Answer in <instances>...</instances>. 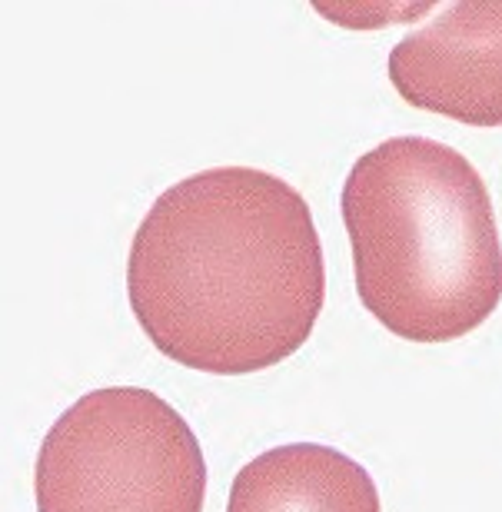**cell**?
I'll return each instance as SVG.
<instances>
[{"instance_id":"6da1fadb","label":"cell","mask_w":502,"mask_h":512,"mask_svg":"<svg viewBox=\"0 0 502 512\" xmlns=\"http://www.w3.org/2000/svg\"><path fill=\"white\" fill-rule=\"evenodd\" d=\"M127 300L150 343L180 366L270 370L310 340L326 303L310 203L256 167L173 183L133 233Z\"/></svg>"},{"instance_id":"7a4b0ae2","label":"cell","mask_w":502,"mask_h":512,"mask_svg":"<svg viewBox=\"0 0 502 512\" xmlns=\"http://www.w3.org/2000/svg\"><path fill=\"white\" fill-rule=\"evenodd\" d=\"M343 223L360 303L409 343L473 333L502 300V243L489 187L463 153L389 137L353 163Z\"/></svg>"},{"instance_id":"3957f363","label":"cell","mask_w":502,"mask_h":512,"mask_svg":"<svg viewBox=\"0 0 502 512\" xmlns=\"http://www.w3.org/2000/svg\"><path fill=\"white\" fill-rule=\"evenodd\" d=\"M34 496L37 512H203L207 459L153 389L104 386L47 429Z\"/></svg>"},{"instance_id":"277c9868","label":"cell","mask_w":502,"mask_h":512,"mask_svg":"<svg viewBox=\"0 0 502 512\" xmlns=\"http://www.w3.org/2000/svg\"><path fill=\"white\" fill-rule=\"evenodd\" d=\"M396 94L429 114L502 127V0L449 4L389 54Z\"/></svg>"},{"instance_id":"5b68a950","label":"cell","mask_w":502,"mask_h":512,"mask_svg":"<svg viewBox=\"0 0 502 512\" xmlns=\"http://www.w3.org/2000/svg\"><path fill=\"white\" fill-rule=\"evenodd\" d=\"M227 512H383L366 466L333 446L290 443L240 469Z\"/></svg>"}]
</instances>
